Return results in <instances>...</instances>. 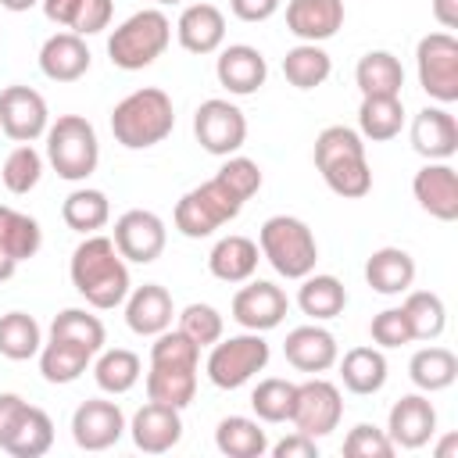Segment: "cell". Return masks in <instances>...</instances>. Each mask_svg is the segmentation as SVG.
<instances>
[{"mask_svg":"<svg viewBox=\"0 0 458 458\" xmlns=\"http://www.w3.org/2000/svg\"><path fill=\"white\" fill-rule=\"evenodd\" d=\"M229 311H233V318H236L243 329H250V333H268V329H276V326L286 318L290 297H286L276 283H268V279H247V286H240V290L233 293Z\"/></svg>","mask_w":458,"mask_h":458,"instance_id":"15","label":"cell"},{"mask_svg":"<svg viewBox=\"0 0 458 458\" xmlns=\"http://www.w3.org/2000/svg\"><path fill=\"white\" fill-rule=\"evenodd\" d=\"M50 336L75 340V344L89 347L93 354H100V351H104V340H107L104 322H100L97 315H89L86 308H64V311H57L54 322H50Z\"/></svg>","mask_w":458,"mask_h":458,"instance_id":"44","label":"cell"},{"mask_svg":"<svg viewBox=\"0 0 458 458\" xmlns=\"http://www.w3.org/2000/svg\"><path fill=\"white\" fill-rule=\"evenodd\" d=\"M258 261H261L258 243L250 236H240V233L222 236L208 254V268L222 283H247L258 272Z\"/></svg>","mask_w":458,"mask_h":458,"instance_id":"29","label":"cell"},{"mask_svg":"<svg viewBox=\"0 0 458 458\" xmlns=\"http://www.w3.org/2000/svg\"><path fill=\"white\" fill-rule=\"evenodd\" d=\"M454 447H458V437H454V433H447V437L437 444V458H451V451H454Z\"/></svg>","mask_w":458,"mask_h":458,"instance_id":"55","label":"cell"},{"mask_svg":"<svg viewBox=\"0 0 458 458\" xmlns=\"http://www.w3.org/2000/svg\"><path fill=\"white\" fill-rule=\"evenodd\" d=\"M293 397H297V383H290L283 376H268L250 390V408L261 422H290Z\"/></svg>","mask_w":458,"mask_h":458,"instance_id":"43","label":"cell"},{"mask_svg":"<svg viewBox=\"0 0 458 458\" xmlns=\"http://www.w3.org/2000/svg\"><path fill=\"white\" fill-rule=\"evenodd\" d=\"M111 14H114V0H79V11H75V21L68 32L75 36H97L111 25Z\"/></svg>","mask_w":458,"mask_h":458,"instance_id":"49","label":"cell"},{"mask_svg":"<svg viewBox=\"0 0 458 458\" xmlns=\"http://www.w3.org/2000/svg\"><path fill=\"white\" fill-rule=\"evenodd\" d=\"M404 304L401 311L408 315V326H411V340H437L444 329H447V308L440 301V293L433 290H404Z\"/></svg>","mask_w":458,"mask_h":458,"instance_id":"41","label":"cell"},{"mask_svg":"<svg viewBox=\"0 0 458 458\" xmlns=\"http://www.w3.org/2000/svg\"><path fill=\"white\" fill-rule=\"evenodd\" d=\"M61 218H64L68 229L89 236V233H97V229L107 225V218H111V200H107L104 190L79 186V190H72V193L64 197V204H61Z\"/></svg>","mask_w":458,"mask_h":458,"instance_id":"37","label":"cell"},{"mask_svg":"<svg viewBox=\"0 0 458 458\" xmlns=\"http://www.w3.org/2000/svg\"><path fill=\"white\" fill-rule=\"evenodd\" d=\"M365 283L383 297L404 293L415 283V258L404 247H379L365 261Z\"/></svg>","mask_w":458,"mask_h":458,"instance_id":"28","label":"cell"},{"mask_svg":"<svg viewBox=\"0 0 458 458\" xmlns=\"http://www.w3.org/2000/svg\"><path fill=\"white\" fill-rule=\"evenodd\" d=\"M122 433H125V415L114 401L89 397L72 415V440L82 451H107L122 440Z\"/></svg>","mask_w":458,"mask_h":458,"instance_id":"16","label":"cell"},{"mask_svg":"<svg viewBox=\"0 0 458 458\" xmlns=\"http://www.w3.org/2000/svg\"><path fill=\"white\" fill-rule=\"evenodd\" d=\"M415 72L419 86L426 97L437 104H454L458 100V39L451 32H429L415 47Z\"/></svg>","mask_w":458,"mask_h":458,"instance_id":"10","label":"cell"},{"mask_svg":"<svg viewBox=\"0 0 458 458\" xmlns=\"http://www.w3.org/2000/svg\"><path fill=\"white\" fill-rule=\"evenodd\" d=\"M43 347V329L29 311L0 315V354L11 361H29Z\"/></svg>","mask_w":458,"mask_h":458,"instance_id":"42","label":"cell"},{"mask_svg":"<svg viewBox=\"0 0 458 458\" xmlns=\"http://www.w3.org/2000/svg\"><path fill=\"white\" fill-rule=\"evenodd\" d=\"M215 75H218V82H222L233 97H250V93H258V89L265 86V79H268V61H265V54H261L258 47H250V43H229V47H222V54H218V61H215Z\"/></svg>","mask_w":458,"mask_h":458,"instance_id":"19","label":"cell"},{"mask_svg":"<svg viewBox=\"0 0 458 458\" xmlns=\"http://www.w3.org/2000/svg\"><path fill=\"white\" fill-rule=\"evenodd\" d=\"M89 47L82 36L75 32H54L47 36V43L39 47V72L50 79V82H75L89 72Z\"/></svg>","mask_w":458,"mask_h":458,"instance_id":"26","label":"cell"},{"mask_svg":"<svg viewBox=\"0 0 458 458\" xmlns=\"http://www.w3.org/2000/svg\"><path fill=\"white\" fill-rule=\"evenodd\" d=\"M168 43H172L168 14L157 7H143L129 14L122 25H114V32L107 36V57L122 72H140L150 68L168 50Z\"/></svg>","mask_w":458,"mask_h":458,"instance_id":"6","label":"cell"},{"mask_svg":"<svg viewBox=\"0 0 458 458\" xmlns=\"http://www.w3.org/2000/svg\"><path fill=\"white\" fill-rule=\"evenodd\" d=\"M197 369L200 347L182 329H165L150 344V372H147V401L186 408L197 397Z\"/></svg>","mask_w":458,"mask_h":458,"instance_id":"3","label":"cell"},{"mask_svg":"<svg viewBox=\"0 0 458 458\" xmlns=\"http://www.w3.org/2000/svg\"><path fill=\"white\" fill-rule=\"evenodd\" d=\"M258 190H261L258 161H250L243 154H229L208 182H200V186H193L190 193L179 197V204L172 211V222L182 236L204 240L215 229H222L225 222H233Z\"/></svg>","mask_w":458,"mask_h":458,"instance_id":"1","label":"cell"},{"mask_svg":"<svg viewBox=\"0 0 458 458\" xmlns=\"http://www.w3.org/2000/svg\"><path fill=\"white\" fill-rule=\"evenodd\" d=\"M433 18L444 32L458 29V0H433Z\"/></svg>","mask_w":458,"mask_h":458,"instance_id":"54","label":"cell"},{"mask_svg":"<svg viewBox=\"0 0 458 458\" xmlns=\"http://www.w3.org/2000/svg\"><path fill=\"white\" fill-rule=\"evenodd\" d=\"M140 372H143V365H140V354L136 351H129V347H107V351H100V358H97V365H93V379H97V386L104 390V394H129L136 383H140Z\"/></svg>","mask_w":458,"mask_h":458,"instance_id":"40","label":"cell"},{"mask_svg":"<svg viewBox=\"0 0 458 458\" xmlns=\"http://www.w3.org/2000/svg\"><path fill=\"white\" fill-rule=\"evenodd\" d=\"M283 354H286V361H290L297 372L318 376V372H326V369L336 365L340 347H336V336H333L326 326L311 322V326H297V329L286 333Z\"/></svg>","mask_w":458,"mask_h":458,"instance_id":"22","label":"cell"},{"mask_svg":"<svg viewBox=\"0 0 458 458\" xmlns=\"http://www.w3.org/2000/svg\"><path fill=\"white\" fill-rule=\"evenodd\" d=\"M433 433H437V408L426 394H404L394 401L386 419V437L394 440V447L419 451L433 440Z\"/></svg>","mask_w":458,"mask_h":458,"instance_id":"17","label":"cell"},{"mask_svg":"<svg viewBox=\"0 0 458 458\" xmlns=\"http://www.w3.org/2000/svg\"><path fill=\"white\" fill-rule=\"evenodd\" d=\"M175 329H182L197 347H211L215 340H222V315H218V308H211V304H200V301H193V304H186L182 311H179V326Z\"/></svg>","mask_w":458,"mask_h":458,"instance_id":"46","label":"cell"},{"mask_svg":"<svg viewBox=\"0 0 458 458\" xmlns=\"http://www.w3.org/2000/svg\"><path fill=\"white\" fill-rule=\"evenodd\" d=\"M404 125V104L401 97H361V107H358V132L361 140H372V143H383V140H394Z\"/></svg>","mask_w":458,"mask_h":458,"instance_id":"39","label":"cell"},{"mask_svg":"<svg viewBox=\"0 0 458 458\" xmlns=\"http://www.w3.org/2000/svg\"><path fill=\"white\" fill-rule=\"evenodd\" d=\"M344 419V401H340V390L336 383L322 379V376H311L304 383H297V397H293V415L290 422L308 433V437H329Z\"/></svg>","mask_w":458,"mask_h":458,"instance_id":"12","label":"cell"},{"mask_svg":"<svg viewBox=\"0 0 458 458\" xmlns=\"http://www.w3.org/2000/svg\"><path fill=\"white\" fill-rule=\"evenodd\" d=\"M215 447L225 458H261L268 451V437L258 426V419L247 415H225L215 426Z\"/></svg>","mask_w":458,"mask_h":458,"instance_id":"36","label":"cell"},{"mask_svg":"<svg viewBox=\"0 0 458 458\" xmlns=\"http://www.w3.org/2000/svg\"><path fill=\"white\" fill-rule=\"evenodd\" d=\"M408 376H411V383H415L422 394L447 390V386L458 379V358H454V351L437 347V344L419 347V351L411 354V361H408Z\"/></svg>","mask_w":458,"mask_h":458,"instance_id":"35","label":"cell"},{"mask_svg":"<svg viewBox=\"0 0 458 458\" xmlns=\"http://www.w3.org/2000/svg\"><path fill=\"white\" fill-rule=\"evenodd\" d=\"M411 193L419 208L429 211L433 218L440 222L458 218V172L447 161H426L411 179Z\"/></svg>","mask_w":458,"mask_h":458,"instance_id":"20","label":"cell"},{"mask_svg":"<svg viewBox=\"0 0 458 458\" xmlns=\"http://www.w3.org/2000/svg\"><path fill=\"white\" fill-rule=\"evenodd\" d=\"M315 168L322 172L326 186L344 200H358L372 190L365 140L351 125H326L315 136Z\"/></svg>","mask_w":458,"mask_h":458,"instance_id":"4","label":"cell"},{"mask_svg":"<svg viewBox=\"0 0 458 458\" xmlns=\"http://www.w3.org/2000/svg\"><path fill=\"white\" fill-rule=\"evenodd\" d=\"M283 75L297 89H315L333 75V57L318 43H297L283 57Z\"/></svg>","mask_w":458,"mask_h":458,"instance_id":"38","label":"cell"},{"mask_svg":"<svg viewBox=\"0 0 458 458\" xmlns=\"http://www.w3.org/2000/svg\"><path fill=\"white\" fill-rule=\"evenodd\" d=\"M50 447H54L50 415L43 408H36V404H25L18 422H14V429H11V437H7V444H4V451L14 454V458H43Z\"/></svg>","mask_w":458,"mask_h":458,"instance_id":"33","label":"cell"},{"mask_svg":"<svg viewBox=\"0 0 458 458\" xmlns=\"http://www.w3.org/2000/svg\"><path fill=\"white\" fill-rule=\"evenodd\" d=\"M47 161L68 182L89 179L100 165V140L93 122L82 114H57V122L47 125Z\"/></svg>","mask_w":458,"mask_h":458,"instance_id":"8","label":"cell"},{"mask_svg":"<svg viewBox=\"0 0 458 458\" xmlns=\"http://www.w3.org/2000/svg\"><path fill=\"white\" fill-rule=\"evenodd\" d=\"M154 4H161V7H168V4H182V0H154Z\"/></svg>","mask_w":458,"mask_h":458,"instance_id":"57","label":"cell"},{"mask_svg":"<svg viewBox=\"0 0 458 458\" xmlns=\"http://www.w3.org/2000/svg\"><path fill=\"white\" fill-rule=\"evenodd\" d=\"M68 276H72V286L79 290V297H86V304L97 311H111V308L125 304V297L132 290L125 258L118 254L114 240L100 236V233H89L72 250Z\"/></svg>","mask_w":458,"mask_h":458,"instance_id":"2","label":"cell"},{"mask_svg":"<svg viewBox=\"0 0 458 458\" xmlns=\"http://www.w3.org/2000/svg\"><path fill=\"white\" fill-rule=\"evenodd\" d=\"M36 4H39V0H0V7H7V11H14V14H18V11H29V7H36Z\"/></svg>","mask_w":458,"mask_h":458,"instance_id":"56","label":"cell"},{"mask_svg":"<svg viewBox=\"0 0 458 458\" xmlns=\"http://www.w3.org/2000/svg\"><path fill=\"white\" fill-rule=\"evenodd\" d=\"M258 250L283 279H304L308 272H315V261H318L315 233L308 229V222L293 215L265 218L258 229Z\"/></svg>","mask_w":458,"mask_h":458,"instance_id":"7","label":"cell"},{"mask_svg":"<svg viewBox=\"0 0 458 458\" xmlns=\"http://www.w3.org/2000/svg\"><path fill=\"white\" fill-rule=\"evenodd\" d=\"M397 447L386 437V429L372 426V422H358L347 437H344V454L347 458H390Z\"/></svg>","mask_w":458,"mask_h":458,"instance_id":"47","label":"cell"},{"mask_svg":"<svg viewBox=\"0 0 458 458\" xmlns=\"http://www.w3.org/2000/svg\"><path fill=\"white\" fill-rule=\"evenodd\" d=\"M297 308L315 318V322H326V318H336L344 308H347V290L336 276H315L308 272L301 279V290H297Z\"/></svg>","mask_w":458,"mask_h":458,"instance_id":"34","label":"cell"},{"mask_svg":"<svg viewBox=\"0 0 458 458\" xmlns=\"http://www.w3.org/2000/svg\"><path fill=\"white\" fill-rule=\"evenodd\" d=\"M39 4H43L47 21H54L57 29H72L75 11H79V0H39Z\"/></svg>","mask_w":458,"mask_h":458,"instance_id":"53","label":"cell"},{"mask_svg":"<svg viewBox=\"0 0 458 458\" xmlns=\"http://www.w3.org/2000/svg\"><path fill=\"white\" fill-rule=\"evenodd\" d=\"M283 0H229V11L240 21H268Z\"/></svg>","mask_w":458,"mask_h":458,"instance_id":"51","label":"cell"},{"mask_svg":"<svg viewBox=\"0 0 458 458\" xmlns=\"http://www.w3.org/2000/svg\"><path fill=\"white\" fill-rule=\"evenodd\" d=\"M93 361V351L75 344V340H64V336H50L43 347H39V372L47 383H75Z\"/></svg>","mask_w":458,"mask_h":458,"instance_id":"30","label":"cell"},{"mask_svg":"<svg viewBox=\"0 0 458 458\" xmlns=\"http://www.w3.org/2000/svg\"><path fill=\"white\" fill-rule=\"evenodd\" d=\"M132 433V444L143 451V454H165L172 451L179 440H182V415L179 408L172 404H157V401H147L132 422L125 426Z\"/></svg>","mask_w":458,"mask_h":458,"instance_id":"21","label":"cell"},{"mask_svg":"<svg viewBox=\"0 0 458 458\" xmlns=\"http://www.w3.org/2000/svg\"><path fill=\"white\" fill-rule=\"evenodd\" d=\"M344 25V0H290L286 29L301 43H326Z\"/></svg>","mask_w":458,"mask_h":458,"instance_id":"25","label":"cell"},{"mask_svg":"<svg viewBox=\"0 0 458 458\" xmlns=\"http://www.w3.org/2000/svg\"><path fill=\"white\" fill-rule=\"evenodd\" d=\"M25 404L29 401L18 397V394H0V451H4V444H7V437H11V429H14V422H18Z\"/></svg>","mask_w":458,"mask_h":458,"instance_id":"52","label":"cell"},{"mask_svg":"<svg viewBox=\"0 0 458 458\" xmlns=\"http://www.w3.org/2000/svg\"><path fill=\"white\" fill-rule=\"evenodd\" d=\"M50 125V111L43 93H36L32 86H4L0 89V132L14 143H32L39 136H47Z\"/></svg>","mask_w":458,"mask_h":458,"instance_id":"13","label":"cell"},{"mask_svg":"<svg viewBox=\"0 0 458 458\" xmlns=\"http://www.w3.org/2000/svg\"><path fill=\"white\" fill-rule=\"evenodd\" d=\"M268 340L261 333H236V336H225V340H215L211 344V354L204 361V372L208 379L218 386V390H236L243 383H250L265 365H268Z\"/></svg>","mask_w":458,"mask_h":458,"instance_id":"9","label":"cell"},{"mask_svg":"<svg viewBox=\"0 0 458 458\" xmlns=\"http://www.w3.org/2000/svg\"><path fill=\"white\" fill-rule=\"evenodd\" d=\"M354 82L361 97H401L404 68L390 50H369L354 68Z\"/></svg>","mask_w":458,"mask_h":458,"instance_id":"31","label":"cell"},{"mask_svg":"<svg viewBox=\"0 0 458 458\" xmlns=\"http://www.w3.org/2000/svg\"><path fill=\"white\" fill-rule=\"evenodd\" d=\"M340 361V379L351 394H379L386 386V358L379 347H351Z\"/></svg>","mask_w":458,"mask_h":458,"instance_id":"32","label":"cell"},{"mask_svg":"<svg viewBox=\"0 0 458 458\" xmlns=\"http://www.w3.org/2000/svg\"><path fill=\"white\" fill-rule=\"evenodd\" d=\"M369 333H372V340L379 347H404V344H411V326H408V315L401 308H386V311L372 315Z\"/></svg>","mask_w":458,"mask_h":458,"instance_id":"48","label":"cell"},{"mask_svg":"<svg viewBox=\"0 0 458 458\" xmlns=\"http://www.w3.org/2000/svg\"><path fill=\"white\" fill-rule=\"evenodd\" d=\"M411 147L426 161H447L458 150V122L444 104L422 107L411 118Z\"/></svg>","mask_w":458,"mask_h":458,"instance_id":"23","label":"cell"},{"mask_svg":"<svg viewBox=\"0 0 458 458\" xmlns=\"http://www.w3.org/2000/svg\"><path fill=\"white\" fill-rule=\"evenodd\" d=\"M179 47L190 54H215L225 43V14L215 4H190L175 21Z\"/></svg>","mask_w":458,"mask_h":458,"instance_id":"27","label":"cell"},{"mask_svg":"<svg viewBox=\"0 0 458 458\" xmlns=\"http://www.w3.org/2000/svg\"><path fill=\"white\" fill-rule=\"evenodd\" d=\"M39 175H43V154H39L32 143H18V147L4 157L0 179H4V186H7L14 197H21V193L36 190Z\"/></svg>","mask_w":458,"mask_h":458,"instance_id":"45","label":"cell"},{"mask_svg":"<svg viewBox=\"0 0 458 458\" xmlns=\"http://www.w3.org/2000/svg\"><path fill=\"white\" fill-rule=\"evenodd\" d=\"M175 129V104L161 86H143L122 97L111 111V132L125 150H147Z\"/></svg>","mask_w":458,"mask_h":458,"instance_id":"5","label":"cell"},{"mask_svg":"<svg viewBox=\"0 0 458 458\" xmlns=\"http://www.w3.org/2000/svg\"><path fill=\"white\" fill-rule=\"evenodd\" d=\"M272 454H276V458H315V454H318V444H315V437L293 429L290 437H283V440L272 447Z\"/></svg>","mask_w":458,"mask_h":458,"instance_id":"50","label":"cell"},{"mask_svg":"<svg viewBox=\"0 0 458 458\" xmlns=\"http://www.w3.org/2000/svg\"><path fill=\"white\" fill-rule=\"evenodd\" d=\"M193 136L208 154L229 157L247 140V114L225 97H208L193 111Z\"/></svg>","mask_w":458,"mask_h":458,"instance_id":"11","label":"cell"},{"mask_svg":"<svg viewBox=\"0 0 458 458\" xmlns=\"http://www.w3.org/2000/svg\"><path fill=\"white\" fill-rule=\"evenodd\" d=\"M172 315H175V304L161 283H143V286L129 290V297H125V326L136 336L165 333L172 326Z\"/></svg>","mask_w":458,"mask_h":458,"instance_id":"24","label":"cell"},{"mask_svg":"<svg viewBox=\"0 0 458 458\" xmlns=\"http://www.w3.org/2000/svg\"><path fill=\"white\" fill-rule=\"evenodd\" d=\"M114 247L125 261H136V265H150L161 258L165 243H168V229L161 222V215L147 211V208H132L125 215H118L114 222Z\"/></svg>","mask_w":458,"mask_h":458,"instance_id":"14","label":"cell"},{"mask_svg":"<svg viewBox=\"0 0 458 458\" xmlns=\"http://www.w3.org/2000/svg\"><path fill=\"white\" fill-rule=\"evenodd\" d=\"M43 247V229L32 215L0 204V283H7L21 261L36 258Z\"/></svg>","mask_w":458,"mask_h":458,"instance_id":"18","label":"cell"}]
</instances>
